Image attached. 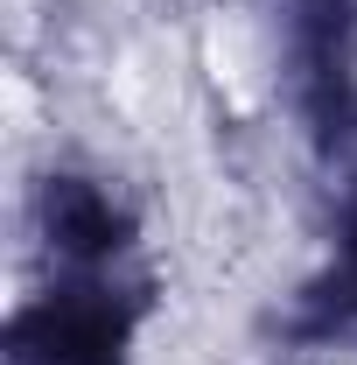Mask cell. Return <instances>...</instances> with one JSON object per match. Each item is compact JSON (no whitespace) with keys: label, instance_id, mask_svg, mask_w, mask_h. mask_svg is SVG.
<instances>
[{"label":"cell","instance_id":"obj_1","mask_svg":"<svg viewBox=\"0 0 357 365\" xmlns=\"http://www.w3.org/2000/svg\"><path fill=\"white\" fill-rule=\"evenodd\" d=\"M127 323L91 295H49L14 323V365H119Z\"/></svg>","mask_w":357,"mask_h":365},{"label":"cell","instance_id":"obj_2","mask_svg":"<svg viewBox=\"0 0 357 365\" xmlns=\"http://www.w3.org/2000/svg\"><path fill=\"white\" fill-rule=\"evenodd\" d=\"M49 225H56V239H63L70 253H105L112 232H119V218L91 197L85 182H63V190L49 197Z\"/></svg>","mask_w":357,"mask_h":365}]
</instances>
